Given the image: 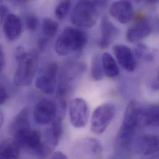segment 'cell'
<instances>
[{
  "mask_svg": "<svg viewBox=\"0 0 159 159\" xmlns=\"http://www.w3.org/2000/svg\"><path fill=\"white\" fill-rule=\"evenodd\" d=\"M134 54L138 60L145 61H151L155 59L156 51L151 48L146 44L139 43L136 47Z\"/></svg>",
  "mask_w": 159,
  "mask_h": 159,
  "instance_id": "obj_23",
  "label": "cell"
},
{
  "mask_svg": "<svg viewBox=\"0 0 159 159\" xmlns=\"http://www.w3.org/2000/svg\"><path fill=\"white\" fill-rule=\"evenodd\" d=\"M68 111L71 123L74 127L82 128L86 126L89 117V107L84 98L77 97L72 100Z\"/></svg>",
  "mask_w": 159,
  "mask_h": 159,
  "instance_id": "obj_7",
  "label": "cell"
},
{
  "mask_svg": "<svg viewBox=\"0 0 159 159\" xmlns=\"http://www.w3.org/2000/svg\"><path fill=\"white\" fill-rule=\"evenodd\" d=\"M71 7L70 1H63L60 2L55 9V15L59 20L64 19L68 15Z\"/></svg>",
  "mask_w": 159,
  "mask_h": 159,
  "instance_id": "obj_26",
  "label": "cell"
},
{
  "mask_svg": "<svg viewBox=\"0 0 159 159\" xmlns=\"http://www.w3.org/2000/svg\"><path fill=\"white\" fill-rule=\"evenodd\" d=\"M114 55L120 65L128 72H133L136 68V61L134 52L127 46L116 45L113 48Z\"/></svg>",
  "mask_w": 159,
  "mask_h": 159,
  "instance_id": "obj_13",
  "label": "cell"
},
{
  "mask_svg": "<svg viewBox=\"0 0 159 159\" xmlns=\"http://www.w3.org/2000/svg\"><path fill=\"white\" fill-rule=\"evenodd\" d=\"M157 80H158V84H157V87H159V65L157 68Z\"/></svg>",
  "mask_w": 159,
  "mask_h": 159,
  "instance_id": "obj_35",
  "label": "cell"
},
{
  "mask_svg": "<svg viewBox=\"0 0 159 159\" xmlns=\"http://www.w3.org/2000/svg\"><path fill=\"white\" fill-rule=\"evenodd\" d=\"M59 28L58 24L50 17L43 19L42 23V31L45 37L49 39L53 37L58 32Z\"/></svg>",
  "mask_w": 159,
  "mask_h": 159,
  "instance_id": "obj_25",
  "label": "cell"
},
{
  "mask_svg": "<svg viewBox=\"0 0 159 159\" xmlns=\"http://www.w3.org/2000/svg\"><path fill=\"white\" fill-rule=\"evenodd\" d=\"M2 48L1 47L0 48V70L2 71L4 67L5 66V58H4V53L2 51Z\"/></svg>",
  "mask_w": 159,
  "mask_h": 159,
  "instance_id": "obj_33",
  "label": "cell"
},
{
  "mask_svg": "<svg viewBox=\"0 0 159 159\" xmlns=\"http://www.w3.org/2000/svg\"><path fill=\"white\" fill-rule=\"evenodd\" d=\"M34 120L41 125L52 123L57 115L56 102L48 98L40 100L35 105L33 113Z\"/></svg>",
  "mask_w": 159,
  "mask_h": 159,
  "instance_id": "obj_8",
  "label": "cell"
},
{
  "mask_svg": "<svg viewBox=\"0 0 159 159\" xmlns=\"http://www.w3.org/2000/svg\"></svg>",
  "mask_w": 159,
  "mask_h": 159,
  "instance_id": "obj_36",
  "label": "cell"
},
{
  "mask_svg": "<svg viewBox=\"0 0 159 159\" xmlns=\"http://www.w3.org/2000/svg\"><path fill=\"white\" fill-rule=\"evenodd\" d=\"M25 24L27 29L30 32L36 31L39 25L38 17L35 15H29L25 17Z\"/></svg>",
  "mask_w": 159,
  "mask_h": 159,
  "instance_id": "obj_27",
  "label": "cell"
},
{
  "mask_svg": "<svg viewBox=\"0 0 159 159\" xmlns=\"http://www.w3.org/2000/svg\"><path fill=\"white\" fill-rule=\"evenodd\" d=\"M151 33V27L149 22L145 17H141L129 27L126 32V39L131 43L138 42Z\"/></svg>",
  "mask_w": 159,
  "mask_h": 159,
  "instance_id": "obj_14",
  "label": "cell"
},
{
  "mask_svg": "<svg viewBox=\"0 0 159 159\" xmlns=\"http://www.w3.org/2000/svg\"><path fill=\"white\" fill-rule=\"evenodd\" d=\"M116 113L113 104L105 103L98 106L93 111L90 120V129L96 134H103L113 121Z\"/></svg>",
  "mask_w": 159,
  "mask_h": 159,
  "instance_id": "obj_5",
  "label": "cell"
},
{
  "mask_svg": "<svg viewBox=\"0 0 159 159\" xmlns=\"http://www.w3.org/2000/svg\"><path fill=\"white\" fill-rule=\"evenodd\" d=\"M101 37L99 41V47L102 49L107 48L113 40L118 35L119 29L108 19L104 16L100 22Z\"/></svg>",
  "mask_w": 159,
  "mask_h": 159,
  "instance_id": "obj_15",
  "label": "cell"
},
{
  "mask_svg": "<svg viewBox=\"0 0 159 159\" xmlns=\"http://www.w3.org/2000/svg\"><path fill=\"white\" fill-rule=\"evenodd\" d=\"M58 73V66L57 63L51 62L47 66L45 72L40 76L35 82V85L43 93L52 94L56 87Z\"/></svg>",
  "mask_w": 159,
  "mask_h": 159,
  "instance_id": "obj_9",
  "label": "cell"
},
{
  "mask_svg": "<svg viewBox=\"0 0 159 159\" xmlns=\"http://www.w3.org/2000/svg\"><path fill=\"white\" fill-rule=\"evenodd\" d=\"M20 148L14 139H6L1 143L0 159H19Z\"/></svg>",
  "mask_w": 159,
  "mask_h": 159,
  "instance_id": "obj_20",
  "label": "cell"
},
{
  "mask_svg": "<svg viewBox=\"0 0 159 159\" xmlns=\"http://www.w3.org/2000/svg\"><path fill=\"white\" fill-rule=\"evenodd\" d=\"M52 159H69L68 157H67V156L63 153V152L61 151H57L55 152L53 156H52Z\"/></svg>",
  "mask_w": 159,
  "mask_h": 159,
  "instance_id": "obj_32",
  "label": "cell"
},
{
  "mask_svg": "<svg viewBox=\"0 0 159 159\" xmlns=\"http://www.w3.org/2000/svg\"><path fill=\"white\" fill-rule=\"evenodd\" d=\"M37 61L36 53H29L27 56L18 61V66L14 76V84L17 86L30 85L34 78Z\"/></svg>",
  "mask_w": 159,
  "mask_h": 159,
  "instance_id": "obj_6",
  "label": "cell"
},
{
  "mask_svg": "<svg viewBox=\"0 0 159 159\" xmlns=\"http://www.w3.org/2000/svg\"><path fill=\"white\" fill-rule=\"evenodd\" d=\"M90 75L92 80L95 81H99L103 78L105 73L102 61V57L99 55H95L92 59Z\"/></svg>",
  "mask_w": 159,
  "mask_h": 159,
  "instance_id": "obj_24",
  "label": "cell"
},
{
  "mask_svg": "<svg viewBox=\"0 0 159 159\" xmlns=\"http://www.w3.org/2000/svg\"><path fill=\"white\" fill-rule=\"evenodd\" d=\"M20 149L40 157L48 156L41 133L31 128L21 130L13 135Z\"/></svg>",
  "mask_w": 159,
  "mask_h": 159,
  "instance_id": "obj_4",
  "label": "cell"
},
{
  "mask_svg": "<svg viewBox=\"0 0 159 159\" xmlns=\"http://www.w3.org/2000/svg\"><path fill=\"white\" fill-rule=\"evenodd\" d=\"M85 65L81 61H73L68 63L64 70L65 78L73 80L82 75L85 71Z\"/></svg>",
  "mask_w": 159,
  "mask_h": 159,
  "instance_id": "obj_22",
  "label": "cell"
},
{
  "mask_svg": "<svg viewBox=\"0 0 159 159\" xmlns=\"http://www.w3.org/2000/svg\"><path fill=\"white\" fill-rule=\"evenodd\" d=\"M110 14L119 22L125 24L129 22L133 18L134 8L129 1H118L111 5Z\"/></svg>",
  "mask_w": 159,
  "mask_h": 159,
  "instance_id": "obj_12",
  "label": "cell"
},
{
  "mask_svg": "<svg viewBox=\"0 0 159 159\" xmlns=\"http://www.w3.org/2000/svg\"><path fill=\"white\" fill-rule=\"evenodd\" d=\"M87 33L80 28L66 27L57 40L55 50L60 56H66L71 53H80L87 45Z\"/></svg>",
  "mask_w": 159,
  "mask_h": 159,
  "instance_id": "obj_2",
  "label": "cell"
},
{
  "mask_svg": "<svg viewBox=\"0 0 159 159\" xmlns=\"http://www.w3.org/2000/svg\"><path fill=\"white\" fill-rule=\"evenodd\" d=\"M141 106L136 100L131 101L125 111L122 124L115 138L116 150L124 151L131 146L138 128L139 126Z\"/></svg>",
  "mask_w": 159,
  "mask_h": 159,
  "instance_id": "obj_1",
  "label": "cell"
},
{
  "mask_svg": "<svg viewBox=\"0 0 159 159\" xmlns=\"http://www.w3.org/2000/svg\"><path fill=\"white\" fill-rule=\"evenodd\" d=\"M29 116L30 108L28 107H24L17 114L9 127L10 133L12 136L21 130L30 128Z\"/></svg>",
  "mask_w": 159,
  "mask_h": 159,
  "instance_id": "obj_18",
  "label": "cell"
},
{
  "mask_svg": "<svg viewBox=\"0 0 159 159\" xmlns=\"http://www.w3.org/2000/svg\"><path fill=\"white\" fill-rule=\"evenodd\" d=\"M48 40V39L45 37H42L39 39V42H38V47H39V48L40 50H43L45 48V46L47 44Z\"/></svg>",
  "mask_w": 159,
  "mask_h": 159,
  "instance_id": "obj_31",
  "label": "cell"
},
{
  "mask_svg": "<svg viewBox=\"0 0 159 159\" xmlns=\"http://www.w3.org/2000/svg\"><path fill=\"white\" fill-rule=\"evenodd\" d=\"M0 14H1V22L2 24L7 16L9 14L8 13V9L4 5H1L0 6Z\"/></svg>",
  "mask_w": 159,
  "mask_h": 159,
  "instance_id": "obj_30",
  "label": "cell"
},
{
  "mask_svg": "<svg viewBox=\"0 0 159 159\" xmlns=\"http://www.w3.org/2000/svg\"><path fill=\"white\" fill-rule=\"evenodd\" d=\"M80 149L89 157H98L102 155L103 146L100 141L93 138H87L80 141Z\"/></svg>",
  "mask_w": 159,
  "mask_h": 159,
  "instance_id": "obj_19",
  "label": "cell"
},
{
  "mask_svg": "<svg viewBox=\"0 0 159 159\" xmlns=\"http://www.w3.org/2000/svg\"><path fill=\"white\" fill-rule=\"evenodd\" d=\"M63 134V120L56 118L50 127L45 131L43 144L48 154H51L59 144Z\"/></svg>",
  "mask_w": 159,
  "mask_h": 159,
  "instance_id": "obj_10",
  "label": "cell"
},
{
  "mask_svg": "<svg viewBox=\"0 0 159 159\" xmlns=\"http://www.w3.org/2000/svg\"><path fill=\"white\" fill-rule=\"evenodd\" d=\"M102 61L105 75L109 78H115L120 75V68L115 58L109 53H103Z\"/></svg>",
  "mask_w": 159,
  "mask_h": 159,
  "instance_id": "obj_21",
  "label": "cell"
},
{
  "mask_svg": "<svg viewBox=\"0 0 159 159\" xmlns=\"http://www.w3.org/2000/svg\"><path fill=\"white\" fill-rule=\"evenodd\" d=\"M105 1H80L71 14L73 24L80 29L92 27L97 23L98 9L105 4Z\"/></svg>",
  "mask_w": 159,
  "mask_h": 159,
  "instance_id": "obj_3",
  "label": "cell"
},
{
  "mask_svg": "<svg viewBox=\"0 0 159 159\" xmlns=\"http://www.w3.org/2000/svg\"><path fill=\"white\" fill-rule=\"evenodd\" d=\"M135 152L140 155L148 156L159 152V136L144 134L139 137L135 141Z\"/></svg>",
  "mask_w": 159,
  "mask_h": 159,
  "instance_id": "obj_11",
  "label": "cell"
},
{
  "mask_svg": "<svg viewBox=\"0 0 159 159\" xmlns=\"http://www.w3.org/2000/svg\"><path fill=\"white\" fill-rule=\"evenodd\" d=\"M8 98V93L4 86L2 85L0 87V104H4Z\"/></svg>",
  "mask_w": 159,
  "mask_h": 159,
  "instance_id": "obj_29",
  "label": "cell"
},
{
  "mask_svg": "<svg viewBox=\"0 0 159 159\" xmlns=\"http://www.w3.org/2000/svg\"><path fill=\"white\" fill-rule=\"evenodd\" d=\"M3 31L10 42L17 40L22 33V24L19 17L14 14H9L3 22Z\"/></svg>",
  "mask_w": 159,
  "mask_h": 159,
  "instance_id": "obj_17",
  "label": "cell"
},
{
  "mask_svg": "<svg viewBox=\"0 0 159 159\" xmlns=\"http://www.w3.org/2000/svg\"><path fill=\"white\" fill-rule=\"evenodd\" d=\"M27 53H27L25 51L24 48L22 47H21V46L17 47L15 51V58H16V61L17 62L20 61L21 60H22L27 56Z\"/></svg>",
  "mask_w": 159,
  "mask_h": 159,
  "instance_id": "obj_28",
  "label": "cell"
},
{
  "mask_svg": "<svg viewBox=\"0 0 159 159\" xmlns=\"http://www.w3.org/2000/svg\"><path fill=\"white\" fill-rule=\"evenodd\" d=\"M139 126H159V103L150 104L140 107Z\"/></svg>",
  "mask_w": 159,
  "mask_h": 159,
  "instance_id": "obj_16",
  "label": "cell"
},
{
  "mask_svg": "<svg viewBox=\"0 0 159 159\" xmlns=\"http://www.w3.org/2000/svg\"><path fill=\"white\" fill-rule=\"evenodd\" d=\"M4 121V117H3V114L2 113H1V125L2 124Z\"/></svg>",
  "mask_w": 159,
  "mask_h": 159,
  "instance_id": "obj_34",
  "label": "cell"
}]
</instances>
